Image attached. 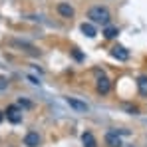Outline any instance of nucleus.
Returning <instances> with one entry per match:
<instances>
[{"label": "nucleus", "mask_w": 147, "mask_h": 147, "mask_svg": "<svg viewBox=\"0 0 147 147\" xmlns=\"http://www.w3.org/2000/svg\"><path fill=\"white\" fill-rule=\"evenodd\" d=\"M66 101L70 103V107H74L76 111H88V103H84V101H80V99H76V98H68Z\"/></svg>", "instance_id": "6e6552de"}, {"label": "nucleus", "mask_w": 147, "mask_h": 147, "mask_svg": "<svg viewBox=\"0 0 147 147\" xmlns=\"http://www.w3.org/2000/svg\"><path fill=\"white\" fill-rule=\"evenodd\" d=\"M88 18L92 20V22H96V24H103L107 26L109 24V10L107 8H103V6H94V8H90V12H88Z\"/></svg>", "instance_id": "f257e3e1"}, {"label": "nucleus", "mask_w": 147, "mask_h": 147, "mask_svg": "<svg viewBox=\"0 0 147 147\" xmlns=\"http://www.w3.org/2000/svg\"><path fill=\"white\" fill-rule=\"evenodd\" d=\"M82 143H84V147H98V143H96V137H94L90 131H86V133L82 135Z\"/></svg>", "instance_id": "1a4fd4ad"}, {"label": "nucleus", "mask_w": 147, "mask_h": 147, "mask_svg": "<svg viewBox=\"0 0 147 147\" xmlns=\"http://www.w3.org/2000/svg\"><path fill=\"white\" fill-rule=\"evenodd\" d=\"M117 34H119V30H117V28H113V26H107V28L103 30V36H105L107 40H111V38H115Z\"/></svg>", "instance_id": "f8f14e48"}, {"label": "nucleus", "mask_w": 147, "mask_h": 147, "mask_svg": "<svg viewBox=\"0 0 147 147\" xmlns=\"http://www.w3.org/2000/svg\"><path fill=\"white\" fill-rule=\"evenodd\" d=\"M82 32H84L88 38H94V36L98 34V32H96V26L90 24V22H84V24H82Z\"/></svg>", "instance_id": "9d476101"}, {"label": "nucleus", "mask_w": 147, "mask_h": 147, "mask_svg": "<svg viewBox=\"0 0 147 147\" xmlns=\"http://www.w3.org/2000/svg\"><path fill=\"white\" fill-rule=\"evenodd\" d=\"M137 88H139V94L141 96H147V76H141L137 80Z\"/></svg>", "instance_id": "9b49d317"}, {"label": "nucleus", "mask_w": 147, "mask_h": 147, "mask_svg": "<svg viewBox=\"0 0 147 147\" xmlns=\"http://www.w3.org/2000/svg\"><path fill=\"white\" fill-rule=\"evenodd\" d=\"M96 90H98V94H109V90H111V84H109V80L103 76V74L98 72V84H96Z\"/></svg>", "instance_id": "f03ea898"}, {"label": "nucleus", "mask_w": 147, "mask_h": 147, "mask_svg": "<svg viewBox=\"0 0 147 147\" xmlns=\"http://www.w3.org/2000/svg\"><path fill=\"white\" fill-rule=\"evenodd\" d=\"M2 117H4V113H2V111H0V121H2Z\"/></svg>", "instance_id": "f3484780"}, {"label": "nucleus", "mask_w": 147, "mask_h": 147, "mask_svg": "<svg viewBox=\"0 0 147 147\" xmlns=\"http://www.w3.org/2000/svg\"><path fill=\"white\" fill-rule=\"evenodd\" d=\"M105 143H107V147H123L121 137H119L117 131H109V133H105Z\"/></svg>", "instance_id": "20e7f679"}, {"label": "nucleus", "mask_w": 147, "mask_h": 147, "mask_svg": "<svg viewBox=\"0 0 147 147\" xmlns=\"http://www.w3.org/2000/svg\"><path fill=\"white\" fill-rule=\"evenodd\" d=\"M20 105H22V107H30L32 103H30V101H26V99H20Z\"/></svg>", "instance_id": "2eb2a0df"}, {"label": "nucleus", "mask_w": 147, "mask_h": 147, "mask_svg": "<svg viewBox=\"0 0 147 147\" xmlns=\"http://www.w3.org/2000/svg\"><path fill=\"white\" fill-rule=\"evenodd\" d=\"M74 58H76V60H82V58H84V56H82V54H80V52H78V50H74Z\"/></svg>", "instance_id": "dca6fc26"}, {"label": "nucleus", "mask_w": 147, "mask_h": 147, "mask_svg": "<svg viewBox=\"0 0 147 147\" xmlns=\"http://www.w3.org/2000/svg\"><path fill=\"white\" fill-rule=\"evenodd\" d=\"M127 111H129V113H133V115H137V113H139V109H137V107H131V105L127 107Z\"/></svg>", "instance_id": "ddd939ff"}, {"label": "nucleus", "mask_w": 147, "mask_h": 147, "mask_svg": "<svg viewBox=\"0 0 147 147\" xmlns=\"http://www.w3.org/2000/svg\"><path fill=\"white\" fill-rule=\"evenodd\" d=\"M6 117L12 123H20L22 121V111H20L16 105H8V107H6Z\"/></svg>", "instance_id": "7ed1b4c3"}, {"label": "nucleus", "mask_w": 147, "mask_h": 147, "mask_svg": "<svg viewBox=\"0 0 147 147\" xmlns=\"http://www.w3.org/2000/svg\"><path fill=\"white\" fill-rule=\"evenodd\" d=\"M24 145H26V147H38V145H40V135H38L36 131H30V133H26Z\"/></svg>", "instance_id": "423d86ee"}, {"label": "nucleus", "mask_w": 147, "mask_h": 147, "mask_svg": "<svg viewBox=\"0 0 147 147\" xmlns=\"http://www.w3.org/2000/svg\"><path fill=\"white\" fill-rule=\"evenodd\" d=\"M58 14H60L62 18H72L74 8L70 6V4H66V2H60V4H58Z\"/></svg>", "instance_id": "0eeeda50"}, {"label": "nucleus", "mask_w": 147, "mask_h": 147, "mask_svg": "<svg viewBox=\"0 0 147 147\" xmlns=\"http://www.w3.org/2000/svg\"><path fill=\"white\" fill-rule=\"evenodd\" d=\"M8 86V82H6V78H0V90H4Z\"/></svg>", "instance_id": "4468645a"}, {"label": "nucleus", "mask_w": 147, "mask_h": 147, "mask_svg": "<svg viewBox=\"0 0 147 147\" xmlns=\"http://www.w3.org/2000/svg\"><path fill=\"white\" fill-rule=\"evenodd\" d=\"M111 56H113L115 60H119V62H127V60H129V52L123 48V46H113V48H111Z\"/></svg>", "instance_id": "39448f33"}]
</instances>
